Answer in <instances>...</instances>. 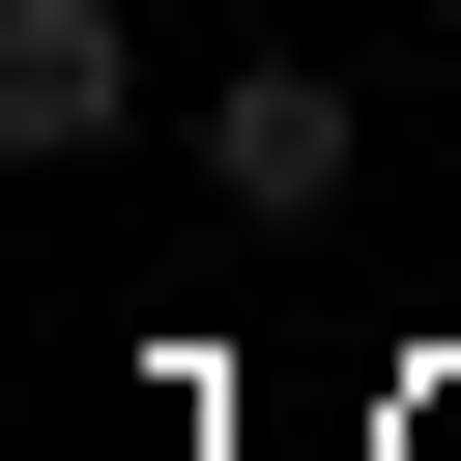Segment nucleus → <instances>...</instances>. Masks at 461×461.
Returning a JSON list of instances; mask_svg holds the SVG:
<instances>
[{
    "label": "nucleus",
    "instance_id": "1",
    "mask_svg": "<svg viewBox=\"0 0 461 461\" xmlns=\"http://www.w3.org/2000/svg\"><path fill=\"white\" fill-rule=\"evenodd\" d=\"M346 144H375V115H346V58H230V86H202V202H230V230H317V202H346Z\"/></svg>",
    "mask_w": 461,
    "mask_h": 461
},
{
    "label": "nucleus",
    "instance_id": "2",
    "mask_svg": "<svg viewBox=\"0 0 461 461\" xmlns=\"http://www.w3.org/2000/svg\"><path fill=\"white\" fill-rule=\"evenodd\" d=\"M115 115H144V0H0V144H29V173H86Z\"/></svg>",
    "mask_w": 461,
    "mask_h": 461
}]
</instances>
